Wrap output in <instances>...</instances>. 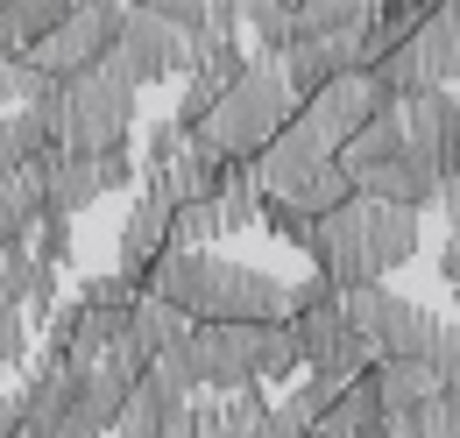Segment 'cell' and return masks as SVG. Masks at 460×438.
<instances>
[{
    "instance_id": "6da1fadb",
    "label": "cell",
    "mask_w": 460,
    "mask_h": 438,
    "mask_svg": "<svg viewBox=\"0 0 460 438\" xmlns=\"http://www.w3.org/2000/svg\"><path fill=\"white\" fill-rule=\"evenodd\" d=\"M142 297L177 304L191 326H284L290 319L277 276L248 269L234 255H213V248H164L142 269Z\"/></svg>"
},
{
    "instance_id": "7a4b0ae2",
    "label": "cell",
    "mask_w": 460,
    "mask_h": 438,
    "mask_svg": "<svg viewBox=\"0 0 460 438\" xmlns=\"http://www.w3.org/2000/svg\"><path fill=\"white\" fill-rule=\"evenodd\" d=\"M312 276H326L333 290H368L390 269H403L418 255V213L376 206V198H347L326 219H312Z\"/></svg>"
},
{
    "instance_id": "3957f363",
    "label": "cell",
    "mask_w": 460,
    "mask_h": 438,
    "mask_svg": "<svg viewBox=\"0 0 460 438\" xmlns=\"http://www.w3.org/2000/svg\"><path fill=\"white\" fill-rule=\"evenodd\" d=\"M290 120V92H284V71L270 57H248V71L234 78V92L199 120V142L220 156V163H255Z\"/></svg>"
},
{
    "instance_id": "277c9868",
    "label": "cell",
    "mask_w": 460,
    "mask_h": 438,
    "mask_svg": "<svg viewBox=\"0 0 460 438\" xmlns=\"http://www.w3.org/2000/svg\"><path fill=\"white\" fill-rule=\"evenodd\" d=\"M333 297H341L347 332H361V339L376 346V361H425V346H432L439 326H447L432 304L397 297V290H383V283H368V290H333Z\"/></svg>"
},
{
    "instance_id": "5b68a950",
    "label": "cell",
    "mask_w": 460,
    "mask_h": 438,
    "mask_svg": "<svg viewBox=\"0 0 460 438\" xmlns=\"http://www.w3.org/2000/svg\"><path fill=\"white\" fill-rule=\"evenodd\" d=\"M383 107H390V100H383V85H376L368 71H341V78H326L305 107H290L284 142L312 149V156H341V142L354 135V127H368Z\"/></svg>"
},
{
    "instance_id": "8992f818",
    "label": "cell",
    "mask_w": 460,
    "mask_h": 438,
    "mask_svg": "<svg viewBox=\"0 0 460 438\" xmlns=\"http://www.w3.org/2000/svg\"><path fill=\"white\" fill-rule=\"evenodd\" d=\"M248 177H255V191L262 198H277V206H297L305 219H326L333 206H347L354 198V184L341 177V163L333 156H312V149H297V142H270L255 163H248Z\"/></svg>"
},
{
    "instance_id": "52a82bcc",
    "label": "cell",
    "mask_w": 460,
    "mask_h": 438,
    "mask_svg": "<svg viewBox=\"0 0 460 438\" xmlns=\"http://www.w3.org/2000/svg\"><path fill=\"white\" fill-rule=\"evenodd\" d=\"M135 135V92H120L107 78H64V120H58V149L64 156H107L128 149Z\"/></svg>"
},
{
    "instance_id": "ba28073f",
    "label": "cell",
    "mask_w": 460,
    "mask_h": 438,
    "mask_svg": "<svg viewBox=\"0 0 460 438\" xmlns=\"http://www.w3.org/2000/svg\"><path fill=\"white\" fill-rule=\"evenodd\" d=\"M114 29H120V7H71L58 29H50L36 50H22V57H29L36 78L64 85V78H85V71L100 64V50L114 43Z\"/></svg>"
},
{
    "instance_id": "9c48e42d",
    "label": "cell",
    "mask_w": 460,
    "mask_h": 438,
    "mask_svg": "<svg viewBox=\"0 0 460 438\" xmlns=\"http://www.w3.org/2000/svg\"><path fill=\"white\" fill-rule=\"evenodd\" d=\"M255 332L262 326H191L184 339V354H191V368H199V389H255Z\"/></svg>"
},
{
    "instance_id": "30bf717a",
    "label": "cell",
    "mask_w": 460,
    "mask_h": 438,
    "mask_svg": "<svg viewBox=\"0 0 460 438\" xmlns=\"http://www.w3.org/2000/svg\"><path fill=\"white\" fill-rule=\"evenodd\" d=\"M114 43L128 50V64L142 71V85H156V78H191V50L199 43H184L177 29H164L156 22V7H120V29H114Z\"/></svg>"
},
{
    "instance_id": "8fae6325",
    "label": "cell",
    "mask_w": 460,
    "mask_h": 438,
    "mask_svg": "<svg viewBox=\"0 0 460 438\" xmlns=\"http://www.w3.org/2000/svg\"><path fill=\"white\" fill-rule=\"evenodd\" d=\"M164 248H171V198L142 177V184H135V206H128V226H120V248H114V276L142 283V269H149Z\"/></svg>"
},
{
    "instance_id": "7c38bea8",
    "label": "cell",
    "mask_w": 460,
    "mask_h": 438,
    "mask_svg": "<svg viewBox=\"0 0 460 438\" xmlns=\"http://www.w3.org/2000/svg\"><path fill=\"white\" fill-rule=\"evenodd\" d=\"M29 177L43 184V213H50V219H78L93 198H100V170H93V156H64L58 142H43V149L29 156Z\"/></svg>"
},
{
    "instance_id": "4fadbf2b",
    "label": "cell",
    "mask_w": 460,
    "mask_h": 438,
    "mask_svg": "<svg viewBox=\"0 0 460 438\" xmlns=\"http://www.w3.org/2000/svg\"><path fill=\"white\" fill-rule=\"evenodd\" d=\"M354 191H361V198H376V206H397V213H425V206L439 198V163H432L425 149H411V142H403L397 156H390L383 170H368Z\"/></svg>"
},
{
    "instance_id": "5bb4252c",
    "label": "cell",
    "mask_w": 460,
    "mask_h": 438,
    "mask_svg": "<svg viewBox=\"0 0 460 438\" xmlns=\"http://www.w3.org/2000/svg\"><path fill=\"white\" fill-rule=\"evenodd\" d=\"M403 57L418 64L425 85H454V64H460V0L432 7V14L418 22V36L403 43Z\"/></svg>"
},
{
    "instance_id": "9a60e30c",
    "label": "cell",
    "mask_w": 460,
    "mask_h": 438,
    "mask_svg": "<svg viewBox=\"0 0 460 438\" xmlns=\"http://www.w3.org/2000/svg\"><path fill=\"white\" fill-rule=\"evenodd\" d=\"M0 304L22 311V319H29V311L43 319V311L58 304V269H43L29 248H0Z\"/></svg>"
},
{
    "instance_id": "2e32d148",
    "label": "cell",
    "mask_w": 460,
    "mask_h": 438,
    "mask_svg": "<svg viewBox=\"0 0 460 438\" xmlns=\"http://www.w3.org/2000/svg\"><path fill=\"white\" fill-rule=\"evenodd\" d=\"M397 149H403V107H383L376 120H368V127H354V135L341 142V156H333V163H341L347 184H361L368 170H383V163H390Z\"/></svg>"
},
{
    "instance_id": "e0dca14e",
    "label": "cell",
    "mask_w": 460,
    "mask_h": 438,
    "mask_svg": "<svg viewBox=\"0 0 460 438\" xmlns=\"http://www.w3.org/2000/svg\"><path fill=\"white\" fill-rule=\"evenodd\" d=\"M361 382L376 389V403H383V410H418V403H432V396H439L432 361H376Z\"/></svg>"
},
{
    "instance_id": "ac0fdd59",
    "label": "cell",
    "mask_w": 460,
    "mask_h": 438,
    "mask_svg": "<svg viewBox=\"0 0 460 438\" xmlns=\"http://www.w3.org/2000/svg\"><path fill=\"white\" fill-rule=\"evenodd\" d=\"M120 403H128V389L107 382V375L93 368V375H78V389H71L64 425H71L78 438H107V432H114V417H120Z\"/></svg>"
},
{
    "instance_id": "d6986e66",
    "label": "cell",
    "mask_w": 460,
    "mask_h": 438,
    "mask_svg": "<svg viewBox=\"0 0 460 438\" xmlns=\"http://www.w3.org/2000/svg\"><path fill=\"white\" fill-rule=\"evenodd\" d=\"M383 432V403H376V389L368 382H347L326 410H319V425L312 438H376Z\"/></svg>"
},
{
    "instance_id": "ffe728a7",
    "label": "cell",
    "mask_w": 460,
    "mask_h": 438,
    "mask_svg": "<svg viewBox=\"0 0 460 438\" xmlns=\"http://www.w3.org/2000/svg\"><path fill=\"white\" fill-rule=\"evenodd\" d=\"M361 22H368V0H312V7H290V43L361 36Z\"/></svg>"
},
{
    "instance_id": "44dd1931",
    "label": "cell",
    "mask_w": 460,
    "mask_h": 438,
    "mask_svg": "<svg viewBox=\"0 0 460 438\" xmlns=\"http://www.w3.org/2000/svg\"><path fill=\"white\" fill-rule=\"evenodd\" d=\"M284 326H290V339H297V361H305V368H319V361H326V354L341 346V332H347V319H341V297H319V304L290 311Z\"/></svg>"
},
{
    "instance_id": "7402d4cb",
    "label": "cell",
    "mask_w": 460,
    "mask_h": 438,
    "mask_svg": "<svg viewBox=\"0 0 460 438\" xmlns=\"http://www.w3.org/2000/svg\"><path fill=\"white\" fill-rule=\"evenodd\" d=\"M128 339H135L142 354H164V346H184V339H191V319H184L177 304H164V297H135Z\"/></svg>"
},
{
    "instance_id": "603a6c76",
    "label": "cell",
    "mask_w": 460,
    "mask_h": 438,
    "mask_svg": "<svg viewBox=\"0 0 460 438\" xmlns=\"http://www.w3.org/2000/svg\"><path fill=\"white\" fill-rule=\"evenodd\" d=\"M36 219H43V184H36L29 170L0 177V248H22Z\"/></svg>"
},
{
    "instance_id": "cb8c5ba5",
    "label": "cell",
    "mask_w": 460,
    "mask_h": 438,
    "mask_svg": "<svg viewBox=\"0 0 460 438\" xmlns=\"http://www.w3.org/2000/svg\"><path fill=\"white\" fill-rule=\"evenodd\" d=\"M171 417H177V396L135 382V389H128V403H120V417H114V438H164V432H171Z\"/></svg>"
},
{
    "instance_id": "d4e9b609",
    "label": "cell",
    "mask_w": 460,
    "mask_h": 438,
    "mask_svg": "<svg viewBox=\"0 0 460 438\" xmlns=\"http://www.w3.org/2000/svg\"><path fill=\"white\" fill-rule=\"evenodd\" d=\"M255 206H262L255 177H248V163H234L227 177H220V191H213V213H220V233H248V226H255Z\"/></svg>"
},
{
    "instance_id": "484cf974",
    "label": "cell",
    "mask_w": 460,
    "mask_h": 438,
    "mask_svg": "<svg viewBox=\"0 0 460 438\" xmlns=\"http://www.w3.org/2000/svg\"><path fill=\"white\" fill-rule=\"evenodd\" d=\"M305 361H297V339H290V326H262L255 332V389L262 382H284V375H297Z\"/></svg>"
},
{
    "instance_id": "4316f807",
    "label": "cell",
    "mask_w": 460,
    "mask_h": 438,
    "mask_svg": "<svg viewBox=\"0 0 460 438\" xmlns=\"http://www.w3.org/2000/svg\"><path fill=\"white\" fill-rule=\"evenodd\" d=\"M43 142H50V135L36 127V113H0V177L29 170V156H36Z\"/></svg>"
},
{
    "instance_id": "83f0119b",
    "label": "cell",
    "mask_w": 460,
    "mask_h": 438,
    "mask_svg": "<svg viewBox=\"0 0 460 438\" xmlns=\"http://www.w3.org/2000/svg\"><path fill=\"white\" fill-rule=\"evenodd\" d=\"M64 14H71V0H7V22H14V43L22 50H36Z\"/></svg>"
},
{
    "instance_id": "f1b7e54d",
    "label": "cell",
    "mask_w": 460,
    "mask_h": 438,
    "mask_svg": "<svg viewBox=\"0 0 460 438\" xmlns=\"http://www.w3.org/2000/svg\"><path fill=\"white\" fill-rule=\"evenodd\" d=\"M142 382L164 389V396H177V403H191V396H199V368H191L184 346H164V354H149V375H142Z\"/></svg>"
},
{
    "instance_id": "f546056e",
    "label": "cell",
    "mask_w": 460,
    "mask_h": 438,
    "mask_svg": "<svg viewBox=\"0 0 460 438\" xmlns=\"http://www.w3.org/2000/svg\"><path fill=\"white\" fill-rule=\"evenodd\" d=\"M22 248H29L43 269H64V262H71V219H50V213H43L36 226H29V241H22Z\"/></svg>"
},
{
    "instance_id": "4dcf8cb0",
    "label": "cell",
    "mask_w": 460,
    "mask_h": 438,
    "mask_svg": "<svg viewBox=\"0 0 460 438\" xmlns=\"http://www.w3.org/2000/svg\"><path fill=\"white\" fill-rule=\"evenodd\" d=\"M255 226H270V233H277L284 248H297V255L312 248V219L297 213V206H277V198H262V206H255Z\"/></svg>"
},
{
    "instance_id": "1f68e13d",
    "label": "cell",
    "mask_w": 460,
    "mask_h": 438,
    "mask_svg": "<svg viewBox=\"0 0 460 438\" xmlns=\"http://www.w3.org/2000/svg\"><path fill=\"white\" fill-rule=\"evenodd\" d=\"M135 297H142V283H128V276H93V283H85V290H78V304H93V311H120V319H128V311H135Z\"/></svg>"
},
{
    "instance_id": "d6a6232c",
    "label": "cell",
    "mask_w": 460,
    "mask_h": 438,
    "mask_svg": "<svg viewBox=\"0 0 460 438\" xmlns=\"http://www.w3.org/2000/svg\"><path fill=\"white\" fill-rule=\"evenodd\" d=\"M100 375H107V382H120V389H135L142 375H149V354H142L135 339H114V346L100 354Z\"/></svg>"
},
{
    "instance_id": "836d02e7",
    "label": "cell",
    "mask_w": 460,
    "mask_h": 438,
    "mask_svg": "<svg viewBox=\"0 0 460 438\" xmlns=\"http://www.w3.org/2000/svg\"><path fill=\"white\" fill-rule=\"evenodd\" d=\"M411 425H418V438H460V396H432V403H418Z\"/></svg>"
},
{
    "instance_id": "e575fe53",
    "label": "cell",
    "mask_w": 460,
    "mask_h": 438,
    "mask_svg": "<svg viewBox=\"0 0 460 438\" xmlns=\"http://www.w3.org/2000/svg\"><path fill=\"white\" fill-rule=\"evenodd\" d=\"M425 361H432V375H439V396H460V332L439 326V339L425 346Z\"/></svg>"
},
{
    "instance_id": "d590c367",
    "label": "cell",
    "mask_w": 460,
    "mask_h": 438,
    "mask_svg": "<svg viewBox=\"0 0 460 438\" xmlns=\"http://www.w3.org/2000/svg\"><path fill=\"white\" fill-rule=\"evenodd\" d=\"M29 346H36V339H29V319L0 304V368H22V361H29Z\"/></svg>"
},
{
    "instance_id": "8d00e7d4",
    "label": "cell",
    "mask_w": 460,
    "mask_h": 438,
    "mask_svg": "<svg viewBox=\"0 0 460 438\" xmlns=\"http://www.w3.org/2000/svg\"><path fill=\"white\" fill-rule=\"evenodd\" d=\"M93 170H100V191H135V184H142V163H135L128 149H107V156H93Z\"/></svg>"
},
{
    "instance_id": "74e56055",
    "label": "cell",
    "mask_w": 460,
    "mask_h": 438,
    "mask_svg": "<svg viewBox=\"0 0 460 438\" xmlns=\"http://www.w3.org/2000/svg\"><path fill=\"white\" fill-rule=\"evenodd\" d=\"M312 425H319V417H312L297 396H284V403L270 410V432H277V438H312Z\"/></svg>"
},
{
    "instance_id": "f35d334b",
    "label": "cell",
    "mask_w": 460,
    "mask_h": 438,
    "mask_svg": "<svg viewBox=\"0 0 460 438\" xmlns=\"http://www.w3.org/2000/svg\"><path fill=\"white\" fill-rule=\"evenodd\" d=\"M439 276H447V283H454V290H460V233H454V241H447V248H439Z\"/></svg>"
},
{
    "instance_id": "ab89813d",
    "label": "cell",
    "mask_w": 460,
    "mask_h": 438,
    "mask_svg": "<svg viewBox=\"0 0 460 438\" xmlns=\"http://www.w3.org/2000/svg\"><path fill=\"white\" fill-rule=\"evenodd\" d=\"M22 43H14V22H7V0H0V64H14Z\"/></svg>"
},
{
    "instance_id": "60d3db41",
    "label": "cell",
    "mask_w": 460,
    "mask_h": 438,
    "mask_svg": "<svg viewBox=\"0 0 460 438\" xmlns=\"http://www.w3.org/2000/svg\"><path fill=\"white\" fill-rule=\"evenodd\" d=\"M50 438H78V432H71V425H58V432H50Z\"/></svg>"
},
{
    "instance_id": "b9f144b4",
    "label": "cell",
    "mask_w": 460,
    "mask_h": 438,
    "mask_svg": "<svg viewBox=\"0 0 460 438\" xmlns=\"http://www.w3.org/2000/svg\"><path fill=\"white\" fill-rule=\"evenodd\" d=\"M0 396H7V368H0Z\"/></svg>"
},
{
    "instance_id": "7bdbcfd3",
    "label": "cell",
    "mask_w": 460,
    "mask_h": 438,
    "mask_svg": "<svg viewBox=\"0 0 460 438\" xmlns=\"http://www.w3.org/2000/svg\"><path fill=\"white\" fill-rule=\"evenodd\" d=\"M454 85H460V64H454Z\"/></svg>"
},
{
    "instance_id": "ee69618b",
    "label": "cell",
    "mask_w": 460,
    "mask_h": 438,
    "mask_svg": "<svg viewBox=\"0 0 460 438\" xmlns=\"http://www.w3.org/2000/svg\"><path fill=\"white\" fill-rule=\"evenodd\" d=\"M439 184H447V177H439Z\"/></svg>"
}]
</instances>
